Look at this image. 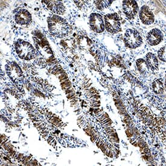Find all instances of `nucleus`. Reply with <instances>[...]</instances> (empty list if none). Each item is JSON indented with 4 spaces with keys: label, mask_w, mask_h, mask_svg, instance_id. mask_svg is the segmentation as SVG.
Returning <instances> with one entry per match:
<instances>
[{
    "label": "nucleus",
    "mask_w": 166,
    "mask_h": 166,
    "mask_svg": "<svg viewBox=\"0 0 166 166\" xmlns=\"http://www.w3.org/2000/svg\"><path fill=\"white\" fill-rule=\"evenodd\" d=\"M107 147H108V145H107L106 143H105L104 145L100 148V149H101V150L103 153H105V150H106V149Z\"/></svg>",
    "instance_id": "obj_17"
},
{
    "label": "nucleus",
    "mask_w": 166,
    "mask_h": 166,
    "mask_svg": "<svg viewBox=\"0 0 166 166\" xmlns=\"http://www.w3.org/2000/svg\"><path fill=\"white\" fill-rule=\"evenodd\" d=\"M158 57L161 61H165V47L161 48L158 51Z\"/></svg>",
    "instance_id": "obj_13"
},
{
    "label": "nucleus",
    "mask_w": 166,
    "mask_h": 166,
    "mask_svg": "<svg viewBox=\"0 0 166 166\" xmlns=\"http://www.w3.org/2000/svg\"><path fill=\"white\" fill-rule=\"evenodd\" d=\"M122 7L124 13L129 20H133L138 12V6L135 1H123Z\"/></svg>",
    "instance_id": "obj_6"
},
{
    "label": "nucleus",
    "mask_w": 166,
    "mask_h": 166,
    "mask_svg": "<svg viewBox=\"0 0 166 166\" xmlns=\"http://www.w3.org/2000/svg\"><path fill=\"white\" fill-rule=\"evenodd\" d=\"M105 143V142H103V140H102L101 139H100V140L96 144V145H97V146L99 149H100V148L104 145Z\"/></svg>",
    "instance_id": "obj_16"
},
{
    "label": "nucleus",
    "mask_w": 166,
    "mask_h": 166,
    "mask_svg": "<svg viewBox=\"0 0 166 166\" xmlns=\"http://www.w3.org/2000/svg\"><path fill=\"white\" fill-rule=\"evenodd\" d=\"M89 23L91 29L96 33L104 31L105 27L102 16L97 13H93L89 17Z\"/></svg>",
    "instance_id": "obj_5"
},
{
    "label": "nucleus",
    "mask_w": 166,
    "mask_h": 166,
    "mask_svg": "<svg viewBox=\"0 0 166 166\" xmlns=\"http://www.w3.org/2000/svg\"><path fill=\"white\" fill-rule=\"evenodd\" d=\"M124 41L126 46L131 48L138 47L142 43V36L136 30L134 29L127 30L124 35Z\"/></svg>",
    "instance_id": "obj_4"
},
{
    "label": "nucleus",
    "mask_w": 166,
    "mask_h": 166,
    "mask_svg": "<svg viewBox=\"0 0 166 166\" xmlns=\"http://www.w3.org/2000/svg\"><path fill=\"white\" fill-rule=\"evenodd\" d=\"M24 154H23V153H20L19 154V157H18V158L17 160L19 163H21V160H22V159H23V158L24 157Z\"/></svg>",
    "instance_id": "obj_19"
},
{
    "label": "nucleus",
    "mask_w": 166,
    "mask_h": 166,
    "mask_svg": "<svg viewBox=\"0 0 166 166\" xmlns=\"http://www.w3.org/2000/svg\"><path fill=\"white\" fill-rule=\"evenodd\" d=\"M146 62L152 70H155L158 69V62L156 56L154 54L149 53L146 56Z\"/></svg>",
    "instance_id": "obj_11"
},
{
    "label": "nucleus",
    "mask_w": 166,
    "mask_h": 166,
    "mask_svg": "<svg viewBox=\"0 0 166 166\" xmlns=\"http://www.w3.org/2000/svg\"><path fill=\"white\" fill-rule=\"evenodd\" d=\"M104 23L106 30L111 33H117L121 30L120 18L117 13L106 15Z\"/></svg>",
    "instance_id": "obj_3"
},
{
    "label": "nucleus",
    "mask_w": 166,
    "mask_h": 166,
    "mask_svg": "<svg viewBox=\"0 0 166 166\" xmlns=\"http://www.w3.org/2000/svg\"><path fill=\"white\" fill-rule=\"evenodd\" d=\"M107 157H109L111 158H113L114 157V153H113V152L110 150L109 153V154H108V155Z\"/></svg>",
    "instance_id": "obj_21"
},
{
    "label": "nucleus",
    "mask_w": 166,
    "mask_h": 166,
    "mask_svg": "<svg viewBox=\"0 0 166 166\" xmlns=\"http://www.w3.org/2000/svg\"><path fill=\"white\" fill-rule=\"evenodd\" d=\"M61 86L62 87V89L63 91H65L67 90L70 89V88H72V84L71 82L70 81V80H66L63 82H61Z\"/></svg>",
    "instance_id": "obj_12"
},
{
    "label": "nucleus",
    "mask_w": 166,
    "mask_h": 166,
    "mask_svg": "<svg viewBox=\"0 0 166 166\" xmlns=\"http://www.w3.org/2000/svg\"><path fill=\"white\" fill-rule=\"evenodd\" d=\"M16 51L19 57L23 60H31L35 57L36 51L28 42L20 40L15 44Z\"/></svg>",
    "instance_id": "obj_2"
},
{
    "label": "nucleus",
    "mask_w": 166,
    "mask_h": 166,
    "mask_svg": "<svg viewBox=\"0 0 166 166\" xmlns=\"http://www.w3.org/2000/svg\"><path fill=\"white\" fill-rule=\"evenodd\" d=\"M15 20L17 24L25 26L30 24L32 21V18L28 11L25 9H21L17 12L15 16Z\"/></svg>",
    "instance_id": "obj_8"
},
{
    "label": "nucleus",
    "mask_w": 166,
    "mask_h": 166,
    "mask_svg": "<svg viewBox=\"0 0 166 166\" xmlns=\"http://www.w3.org/2000/svg\"><path fill=\"white\" fill-rule=\"evenodd\" d=\"M139 16L140 20L145 25H150L155 21V16L149 6L144 5L140 10Z\"/></svg>",
    "instance_id": "obj_7"
},
{
    "label": "nucleus",
    "mask_w": 166,
    "mask_h": 166,
    "mask_svg": "<svg viewBox=\"0 0 166 166\" xmlns=\"http://www.w3.org/2000/svg\"><path fill=\"white\" fill-rule=\"evenodd\" d=\"M99 137H99L98 134L97 132H95V134L94 135H93V136L90 137V139H91V141L92 142H96V140H97V139L98 138H99Z\"/></svg>",
    "instance_id": "obj_15"
},
{
    "label": "nucleus",
    "mask_w": 166,
    "mask_h": 166,
    "mask_svg": "<svg viewBox=\"0 0 166 166\" xmlns=\"http://www.w3.org/2000/svg\"><path fill=\"white\" fill-rule=\"evenodd\" d=\"M146 39L150 46H157L163 41V35L161 30L158 28H153L148 33Z\"/></svg>",
    "instance_id": "obj_9"
},
{
    "label": "nucleus",
    "mask_w": 166,
    "mask_h": 166,
    "mask_svg": "<svg viewBox=\"0 0 166 166\" xmlns=\"http://www.w3.org/2000/svg\"><path fill=\"white\" fill-rule=\"evenodd\" d=\"M49 31L56 36H65L71 31V27L66 20L55 15L49 17L47 20Z\"/></svg>",
    "instance_id": "obj_1"
},
{
    "label": "nucleus",
    "mask_w": 166,
    "mask_h": 166,
    "mask_svg": "<svg viewBox=\"0 0 166 166\" xmlns=\"http://www.w3.org/2000/svg\"><path fill=\"white\" fill-rule=\"evenodd\" d=\"M110 141L113 143H119V137L117 138H113V139H111Z\"/></svg>",
    "instance_id": "obj_18"
},
{
    "label": "nucleus",
    "mask_w": 166,
    "mask_h": 166,
    "mask_svg": "<svg viewBox=\"0 0 166 166\" xmlns=\"http://www.w3.org/2000/svg\"><path fill=\"white\" fill-rule=\"evenodd\" d=\"M57 78L59 79V81L60 80H64V79H68V77L67 76V74H66L65 72L62 73L61 74H60L59 76H57Z\"/></svg>",
    "instance_id": "obj_14"
},
{
    "label": "nucleus",
    "mask_w": 166,
    "mask_h": 166,
    "mask_svg": "<svg viewBox=\"0 0 166 166\" xmlns=\"http://www.w3.org/2000/svg\"><path fill=\"white\" fill-rule=\"evenodd\" d=\"M73 91H74V90H73V88H70V89H68V90H67V91H65V94L67 95V94H69V93H71L73 92Z\"/></svg>",
    "instance_id": "obj_20"
},
{
    "label": "nucleus",
    "mask_w": 166,
    "mask_h": 166,
    "mask_svg": "<svg viewBox=\"0 0 166 166\" xmlns=\"http://www.w3.org/2000/svg\"><path fill=\"white\" fill-rule=\"evenodd\" d=\"M109 151H110V149H109L108 147H107L104 153H105V154L106 156H108V154H109Z\"/></svg>",
    "instance_id": "obj_22"
},
{
    "label": "nucleus",
    "mask_w": 166,
    "mask_h": 166,
    "mask_svg": "<svg viewBox=\"0 0 166 166\" xmlns=\"http://www.w3.org/2000/svg\"><path fill=\"white\" fill-rule=\"evenodd\" d=\"M48 8L57 15H62L65 12V8L62 2L59 1H42Z\"/></svg>",
    "instance_id": "obj_10"
}]
</instances>
